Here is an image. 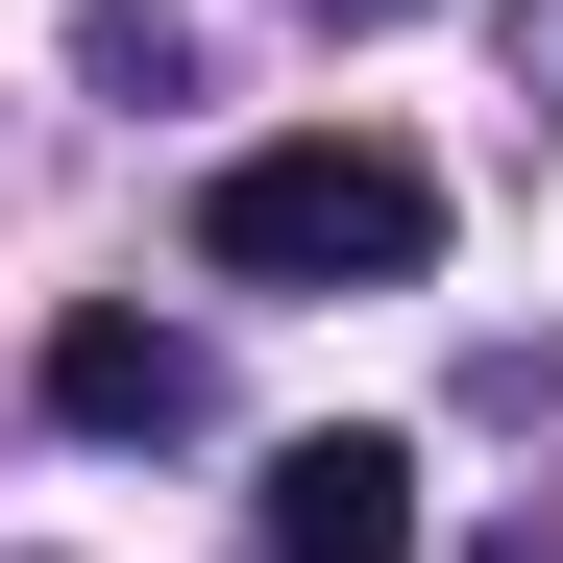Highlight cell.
<instances>
[{"label": "cell", "instance_id": "obj_1", "mask_svg": "<svg viewBox=\"0 0 563 563\" xmlns=\"http://www.w3.org/2000/svg\"><path fill=\"white\" fill-rule=\"evenodd\" d=\"M197 269H245V295H393V269H441V172L367 147V123L221 147V172H197Z\"/></svg>", "mask_w": 563, "mask_h": 563}, {"label": "cell", "instance_id": "obj_2", "mask_svg": "<svg viewBox=\"0 0 563 563\" xmlns=\"http://www.w3.org/2000/svg\"><path fill=\"white\" fill-rule=\"evenodd\" d=\"M269 563H417V441H295L269 465Z\"/></svg>", "mask_w": 563, "mask_h": 563}, {"label": "cell", "instance_id": "obj_3", "mask_svg": "<svg viewBox=\"0 0 563 563\" xmlns=\"http://www.w3.org/2000/svg\"><path fill=\"white\" fill-rule=\"evenodd\" d=\"M49 417L74 441H172V417H197V343H172V319H49Z\"/></svg>", "mask_w": 563, "mask_h": 563}]
</instances>
